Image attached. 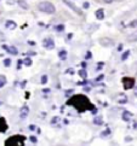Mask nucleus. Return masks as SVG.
<instances>
[{
    "label": "nucleus",
    "instance_id": "f257e3e1",
    "mask_svg": "<svg viewBox=\"0 0 137 146\" xmlns=\"http://www.w3.org/2000/svg\"><path fill=\"white\" fill-rule=\"evenodd\" d=\"M67 104L74 106L79 112H84V111H86V110H89V109H93V106L91 105L90 100H89L85 96H82V94L74 96L73 98L69 99Z\"/></svg>",
    "mask_w": 137,
    "mask_h": 146
},
{
    "label": "nucleus",
    "instance_id": "f03ea898",
    "mask_svg": "<svg viewBox=\"0 0 137 146\" xmlns=\"http://www.w3.org/2000/svg\"><path fill=\"white\" fill-rule=\"evenodd\" d=\"M38 9H39V11L45 12V14H55L56 11L54 4L50 1H41L40 4L38 5Z\"/></svg>",
    "mask_w": 137,
    "mask_h": 146
},
{
    "label": "nucleus",
    "instance_id": "7ed1b4c3",
    "mask_svg": "<svg viewBox=\"0 0 137 146\" xmlns=\"http://www.w3.org/2000/svg\"><path fill=\"white\" fill-rule=\"evenodd\" d=\"M26 140V138L23 137V135H14V137L9 138L6 142H5V145L9 146V145H23V141Z\"/></svg>",
    "mask_w": 137,
    "mask_h": 146
},
{
    "label": "nucleus",
    "instance_id": "20e7f679",
    "mask_svg": "<svg viewBox=\"0 0 137 146\" xmlns=\"http://www.w3.org/2000/svg\"><path fill=\"white\" fill-rule=\"evenodd\" d=\"M123 83H124V88H125V89H131V88H133V86H135V78L124 77Z\"/></svg>",
    "mask_w": 137,
    "mask_h": 146
},
{
    "label": "nucleus",
    "instance_id": "39448f33",
    "mask_svg": "<svg viewBox=\"0 0 137 146\" xmlns=\"http://www.w3.org/2000/svg\"><path fill=\"white\" fill-rule=\"evenodd\" d=\"M43 46L45 47L46 50H54L55 48V42H54V40L51 37H47V39H45L43 41Z\"/></svg>",
    "mask_w": 137,
    "mask_h": 146
},
{
    "label": "nucleus",
    "instance_id": "423d86ee",
    "mask_svg": "<svg viewBox=\"0 0 137 146\" xmlns=\"http://www.w3.org/2000/svg\"><path fill=\"white\" fill-rule=\"evenodd\" d=\"M100 44L102 46H104V47H112V46L114 45V41L112 39H109V37H101Z\"/></svg>",
    "mask_w": 137,
    "mask_h": 146
},
{
    "label": "nucleus",
    "instance_id": "0eeeda50",
    "mask_svg": "<svg viewBox=\"0 0 137 146\" xmlns=\"http://www.w3.org/2000/svg\"><path fill=\"white\" fill-rule=\"evenodd\" d=\"M63 3L67 5V6H69V7L73 10L75 14H78V15H80V16H82V12H81V11H80L79 9H77V7H75V5H74L73 3H70V1H68V0H63Z\"/></svg>",
    "mask_w": 137,
    "mask_h": 146
},
{
    "label": "nucleus",
    "instance_id": "6e6552de",
    "mask_svg": "<svg viewBox=\"0 0 137 146\" xmlns=\"http://www.w3.org/2000/svg\"><path fill=\"white\" fill-rule=\"evenodd\" d=\"M7 128H9V126L6 123L5 118L4 117H0V133H5L7 130Z\"/></svg>",
    "mask_w": 137,
    "mask_h": 146
},
{
    "label": "nucleus",
    "instance_id": "1a4fd4ad",
    "mask_svg": "<svg viewBox=\"0 0 137 146\" xmlns=\"http://www.w3.org/2000/svg\"><path fill=\"white\" fill-rule=\"evenodd\" d=\"M28 114H29V108L28 106H23L22 109H21V114H19V117L21 118H26L28 116Z\"/></svg>",
    "mask_w": 137,
    "mask_h": 146
},
{
    "label": "nucleus",
    "instance_id": "9d476101",
    "mask_svg": "<svg viewBox=\"0 0 137 146\" xmlns=\"http://www.w3.org/2000/svg\"><path fill=\"white\" fill-rule=\"evenodd\" d=\"M126 40L130 41V42H136L137 41V30L136 32H133V33H131V34L126 37Z\"/></svg>",
    "mask_w": 137,
    "mask_h": 146
},
{
    "label": "nucleus",
    "instance_id": "9b49d317",
    "mask_svg": "<svg viewBox=\"0 0 137 146\" xmlns=\"http://www.w3.org/2000/svg\"><path fill=\"white\" fill-rule=\"evenodd\" d=\"M96 18L97 19H100V21H102V19H104V11H103V10L102 9H98L96 11Z\"/></svg>",
    "mask_w": 137,
    "mask_h": 146
},
{
    "label": "nucleus",
    "instance_id": "f8f14e48",
    "mask_svg": "<svg viewBox=\"0 0 137 146\" xmlns=\"http://www.w3.org/2000/svg\"><path fill=\"white\" fill-rule=\"evenodd\" d=\"M131 117H132V114H131L130 111H124L123 112V120L125 122H129V121L131 120Z\"/></svg>",
    "mask_w": 137,
    "mask_h": 146
},
{
    "label": "nucleus",
    "instance_id": "ddd939ff",
    "mask_svg": "<svg viewBox=\"0 0 137 146\" xmlns=\"http://www.w3.org/2000/svg\"><path fill=\"white\" fill-rule=\"evenodd\" d=\"M118 103L119 104H126V103H128V97L121 94V96L118 98Z\"/></svg>",
    "mask_w": 137,
    "mask_h": 146
},
{
    "label": "nucleus",
    "instance_id": "4468645a",
    "mask_svg": "<svg viewBox=\"0 0 137 146\" xmlns=\"http://www.w3.org/2000/svg\"><path fill=\"white\" fill-rule=\"evenodd\" d=\"M16 27H17V24H16L14 21H6V28H9V29H15Z\"/></svg>",
    "mask_w": 137,
    "mask_h": 146
},
{
    "label": "nucleus",
    "instance_id": "2eb2a0df",
    "mask_svg": "<svg viewBox=\"0 0 137 146\" xmlns=\"http://www.w3.org/2000/svg\"><path fill=\"white\" fill-rule=\"evenodd\" d=\"M6 50L9 51V53H11V55H17V53H18V51H17V48H16L15 46H10Z\"/></svg>",
    "mask_w": 137,
    "mask_h": 146
},
{
    "label": "nucleus",
    "instance_id": "dca6fc26",
    "mask_svg": "<svg viewBox=\"0 0 137 146\" xmlns=\"http://www.w3.org/2000/svg\"><path fill=\"white\" fill-rule=\"evenodd\" d=\"M18 4H19V6H21L22 9H24V10L28 9V4H27L26 0H18Z\"/></svg>",
    "mask_w": 137,
    "mask_h": 146
},
{
    "label": "nucleus",
    "instance_id": "f3484780",
    "mask_svg": "<svg viewBox=\"0 0 137 146\" xmlns=\"http://www.w3.org/2000/svg\"><path fill=\"white\" fill-rule=\"evenodd\" d=\"M58 57L61 59H66L67 58V51H61L58 53Z\"/></svg>",
    "mask_w": 137,
    "mask_h": 146
},
{
    "label": "nucleus",
    "instance_id": "a211bd4d",
    "mask_svg": "<svg viewBox=\"0 0 137 146\" xmlns=\"http://www.w3.org/2000/svg\"><path fill=\"white\" fill-rule=\"evenodd\" d=\"M6 85V77L5 76H0V88Z\"/></svg>",
    "mask_w": 137,
    "mask_h": 146
},
{
    "label": "nucleus",
    "instance_id": "6ab92c4d",
    "mask_svg": "<svg viewBox=\"0 0 137 146\" xmlns=\"http://www.w3.org/2000/svg\"><path fill=\"white\" fill-rule=\"evenodd\" d=\"M79 76H80V77H82V78H86V71H85V70H84V69H81V70H79Z\"/></svg>",
    "mask_w": 137,
    "mask_h": 146
},
{
    "label": "nucleus",
    "instance_id": "aec40b11",
    "mask_svg": "<svg viewBox=\"0 0 137 146\" xmlns=\"http://www.w3.org/2000/svg\"><path fill=\"white\" fill-rule=\"evenodd\" d=\"M93 123H95V124H102V123H103V122H102V116L96 117V118L93 120Z\"/></svg>",
    "mask_w": 137,
    "mask_h": 146
},
{
    "label": "nucleus",
    "instance_id": "412c9836",
    "mask_svg": "<svg viewBox=\"0 0 137 146\" xmlns=\"http://www.w3.org/2000/svg\"><path fill=\"white\" fill-rule=\"evenodd\" d=\"M129 55H130V51H126V52H124L123 56H121V60H126V59H128Z\"/></svg>",
    "mask_w": 137,
    "mask_h": 146
},
{
    "label": "nucleus",
    "instance_id": "4be33fe9",
    "mask_svg": "<svg viewBox=\"0 0 137 146\" xmlns=\"http://www.w3.org/2000/svg\"><path fill=\"white\" fill-rule=\"evenodd\" d=\"M129 27L130 28H136L137 27V19H133L132 22L129 23Z\"/></svg>",
    "mask_w": 137,
    "mask_h": 146
},
{
    "label": "nucleus",
    "instance_id": "5701e85b",
    "mask_svg": "<svg viewBox=\"0 0 137 146\" xmlns=\"http://www.w3.org/2000/svg\"><path fill=\"white\" fill-rule=\"evenodd\" d=\"M23 63L26 64L27 67H30V65H32V59H30V58H26V59L23 60Z\"/></svg>",
    "mask_w": 137,
    "mask_h": 146
},
{
    "label": "nucleus",
    "instance_id": "b1692460",
    "mask_svg": "<svg viewBox=\"0 0 137 146\" xmlns=\"http://www.w3.org/2000/svg\"><path fill=\"white\" fill-rule=\"evenodd\" d=\"M46 82H47V75H43V76H41V83L45 85Z\"/></svg>",
    "mask_w": 137,
    "mask_h": 146
},
{
    "label": "nucleus",
    "instance_id": "393cba45",
    "mask_svg": "<svg viewBox=\"0 0 137 146\" xmlns=\"http://www.w3.org/2000/svg\"><path fill=\"white\" fill-rule=\"evenodd\" d=\"M4 65L5 67H10V65H11V59H10V58H6V59L4 60Z\"/></svg>",
    "mask_w": 137,
    "mask_h": 146
},
{
    "label": "nucleus",
    "instance_id": "a878e982",
    "mask_svg": "<svg viewBox=\"0 0 137 146\" xmlns=\"http://www.w3.org/2000/svg\"><path fill=\"white\" fill-rule=\"evenodd\" d=\"M73 73H74V70L72 68L70 69H67V70H66V74H69V75H73Z\"/></svg>",
    "mask_w": 137,
    "mask_h": 146
},
{
    "label": "nucleus",
    "instance_id": "bb28decb",
    "mask_svg": "<svg viewBox=\"0 0 137 146\" xmlns=\"http://www.w3.org/2000/svg\"><path fill=\"white\" fill-rule=\"evenodd\" d=\"M85 58H86V59H91V58H92L91 52H87V53H86V56H85Z\"/></svg>",
    "mask_w": 137,
    "mask_h": 146
},
{
    "label": "nucleus",
    "instance_id": "cd10ccee",
    "mask_svg": "<svg viewBox=\"0 0 137 146\" xmlns=\"http://www.w3.org/2000/svg\"><path fill=\"white\" fill-rule=\"evenodd\" d=\"M63 29H64V25H63V24H59L58 27H57V30H58V32H62Z\"/></svg>",
    "mask_w": 137,
    "mask_h": 146
},
{
    "label": "nucleus",
    "instance_id": "c85d7f7f",
    "mask_svg": "<svg viewBox=\"0 0 137 146\" xmlns=\"http://www.w3.org/2000/svg\"><path fill=\"white\" fill-rule=\"evenodd\" d=\"M104 132H106V133H102V134H101L102 137H106L107 134H108V135H109V134H110V130H109V129H107V130H104Z\"/></svg>",
    "mask_w": 137,
    "mask_h": 146
},
{
    "label": "nucleus",
    "instance_id": "c756f323",
    "mask_svg": "<svg viewBox=\"0 0 137 146\" xmlns=\"http://www.w3.org/2000/svg\"><path fill=\"white\" fill-rule=\"evenodd\" d=\"M30 141H32L33 142V144H37V138H35V137H30Z\"/></svg>",
    "mask_w": 137,
    "mask_h": 146
},
{
    "label": "nucleus",
    "instance_id": "7c9ffc66",
    "mask_svg": "<svg viewBox=\"0 0 137 146\" xmlns=\"http://www.w3.org/2000/svg\"><path fill=\"white\" fill-rule=\"evenodd\" d=\"M58 120H59V117H54V118H52V124H55L56 121H58Z\"/></svg>",
    "mask_w": 137,
    "mask_h": 146
},
{
    "label": "nucleus",
    "instance_id": "2f4dec72",
    "mask_svg": "<svg viewBox=\"0 0 137 146\" xmlns=\"http://www.w3.org/2000/svg\"><path fill=\"white\" fill-rule=\"evenodd\" d=\"M90 7V4L89 3H84V9H89Z\"/></svg>",
    "mask_w": 137,
    "mask_h": 146
},
{
    "label": "nucleus",
    "instance_id": "473e14b6",
    "mask_svg": "<svg viewBox=\"0 0 137 146\" xmlns=\"http://www.w3.org/2000/svg\"><path fill=\"white\" fill-rule=\"evenodd\" d=\"M103 1H104L106 4H110V3H112V1H113V0H103Z\"/></svg>",
    "mask_w": 137,
    "mask_h": 146
},
{
    "label": "nucleus",
    "instance_id": "72a5a7b5",
    "mask_svg": "<svg viewBox=\"0 0 137 146\" xmlns=\"http://www.w3.org/2000/svg\"><path fill=\"white\" fill-rule=\"evenodd\" d=\"M7 4H15V0H7Z\"/></svg>",
    "mask_w": 137,
    "mask_h": 146
},
{
    "label": "nucleus",
    "instance_id": "f704fd0d",
    "mask_svg": "<svg viewBox=\"0 0 137 146\" xmlns=\"http://www.w3.org/2000/svg\"><path fill=\"white\" fill-rule=\"evenodd\" d=\"M28 44H29L30 46H34V45H35V42H34V41H28Z\"/></svg>",
    "mask_w": 137,
    "mask_h": 146
},
{
    "label": "nucleus",
    "instance_id": "c9c22d12",
    "mask_svg": "<svg viewBox=\"0 0 137 146\" xmlns=\"http://www.w3.org/2000/svg\"><path fill=\"white\" fill-rule=\"evenodd\" d=\"M43 92H44V93H49V92H50V89H49V88H45Z\"/></svg>",
    "mask_w": 137,
    "mask_h": 146
},
{
    "label": "nucleus",
    "instance_id": "e433bc0d",
    "mask_svg": "<svg viewBox=\"0 0 137 146\" xmlns=\"http://www.w3.org/2000/svg\"><path fill=\"white\" fill-rule=\"evenodd\" d=\"M84 91H90V87H85V88H84Z\"/></svg>",
    "mask_w": 137,
    "mask_h": 146
},
{
    "label": "nucleus",
    "instance_id": "4c0bfd02",
    "mask_svg": "<svg viewBox=\"0 0 137 146\" xmlns=\"http://www.w3.org/2000/svg\"><path fill=\"white\" fill-rule=\"evenodd\" d=\"M24 86H26V81H23V82H22V85H21V87H22V88H23V87H24Z\"/></svg>",
    "mask_w": 137,
    "mask_h": 146
},
{
    "label": "nucleus",
    "instance_id": "58836bf2",
    "mask_svg": "<svg viewBox=\"0 0 137 146\" xmlns=\"http://www.w3.org/2000/svg\"><path fill=\"white\" fill-rule=\"evenodd\" d=\"M29 129H32L33 130V129H35V127H34V126H29Z\"/></svg>",
    "mask_w": 137,
    "mask_h": 146
},
{
    "label": "nucleus",
    "instance_id": "ea45409f",
    "mask_svg": "<svg viewBox=\"0 0 137 146\" xmlns=\"http://www.w3.org/2000/svg\"><path fill=\"white\" fill-rule=\"evenodd\" d=\"M135 96L137 97V88H136V89H135Z\"/></svg>",
    "mask_w": 137,
    "mask_h": 146
}]
</instances>
